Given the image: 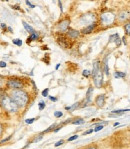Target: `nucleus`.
Listing matches in <instances>:
<instances>
[{
    "instance_id": "nucleus-16",
    "label": "nucleus",
    "mask_w": 130,
    "mask_h": 149,
    "mask_svg": "<svg viewBox=\"0 0 130 149\" xmlns=\"http://www.w3.org/2000/svg\"><path fill=\"white\" fill-rule=\"evenodd\" d=\"M37 38H38V34H36L35 32H34L33 34H30V36L28 37V39H27V43H30L31 41L36 40Z\"/></svg>"
},
{
    "instance_id": "nucleus-13",
    "label": "nucleus",
    "mask_w": 130,
    "mask_h": 149,
    "mask_svg": "<svg viewBox=\"0 0 130 149\" xmlns=\"http://www.w3.org/2000/svg\"><path fill=\"white\" fill-rule=\"evenodd\" d=\"M109 39H110L109 40L110 42H115L116 44H117V46L120 45V38H119V35H118V34H113V35H111Z\"/></svg>"
},
{
    "instance_id": "nucleus-9",
    "label": "nucleus",
    "mask_w": 130,
    "mask_h": 149,
    "mask_svg": "<svg viewBox=\"0 0 130 149\" xmlns=\"http://www.w3.org/2000/svg\"><path fill=\"white\" fill-rule=\"evenodd\" d=\"M69 24H70V20L69 19H65V20H63V21H61L60 23H59L58 27H59V29H60L61 31H66L68 28H69Z\"/></svg>"
},
{
    "instance_id": "nucleus-28",
    "label": "nucleus",
    "mask_w": 130,
    "mask_h": 149,
    "mask_svg": "<svg viewBox=\"0 0 130 149\" xmlns=\"http://www.w3.org/2000/svg\"><path fill=\"white\" fill-rule=\"evenodd\" d=\"M6 93H5V91L3 90V89H0V99H1L2 97H3L4 95H5Z\"/></svg>"
},
{
    "instance_id": "nucleus-31",
    "label": "nucleus",
    "mask_w": 130,
    "mask_h": 149,
    "mask_svg": "<svg viewBox=\"0 0 130 149\" xmlns=\"http://www.w3.org/2000/svg\"><path fill=\"white\" fill-rule=\"evenodd\" d=\"M102 128H103V126H102V125H99V126H97V127L95 128V129L93 130V131H99V130H101Z\"/></svg>"
},
{
    "instance_id": "nucleus-15",
    "label": "nucleus",
    "mask_w": 130,
    "mask_h": 149,
    "mask_svg": "<svg viewBox=\"0 0 130 149\" xmlns=\"http://www.w3.org/2000/svg\"><path fill=\"white\" fill-rule=\"evenodd\" d=\"M22 23H23V26H24V28H25V30H26L28 33H30V34H33L34 32H35V30L32 28V27L30 26L29 24H27L25 21H22Z\"/></svg>"
},
{
    "instance_id": "nucleus-24",
    "label": "nucleus",
    "mask_w": 130,
    "mask_h": 149,
    "mask_svg": "<svg viewBox=\"0 0 130 149\" xmlns=\"http://www.w3.org/2000/svg\"><path fill=\"white\" fill-rule=\"evenodd\" d=\"M4 132V125L2 124L1 122H0V137L2 136V134H3Z\"/></svg>"
},
{
    "instance_id": "nucleus-3",
    "label": "nucleus",
    "mask_w": 130,
    "mask_h": 149,
    "mask_svg": "<svg viewBox=\"0 0 130 149\" xmlns=\"http://www.w3.org/2000/svg\"><path fill=\"white\" fill-rule=\"evenodd\" d=\"M93 80H94V84L96 87H100L102 85V79H103V74H102L101 66L98 61H95L93 64Z\"/></svg>"
},
{
    "instance_id": "nucleus-25",
    "label": "nucleus",
    "mask_w": 130,
    "mask_h": 149,
    "mask_svg": "<svg viewBox=\"0 0 130 149\" xmlns=\"http://www.w3.org/2000/svg\"><path fill=\"white\" fill-rule=\"evenodd\" d=\"M48 92H49V89H48V88H46L45 90H43V91H42V95H43V96H48Z\"/></svg>"
},
{
    "instance_id": "nucleus-20",
    "label": "nucleus",
    "mask_w": 130,
    "mask_h": 149,
    "mask_svg": "<svg viewBox=\"0 0 130 149\" xmlns=\"http://www.w3.org/2000/svg\"><path fill=\"white\" fill-rule=\"evenodd\" d=\"M81 149H99V147H98L97 145H87V146H85V147H83V148H81Z\"/></svg>"
},
{
    "instance_id": "nucleus-7",
    "label": "nucleus",
    "mask_w": 130,
    "mask_h": 149,
    "mask_svg": "<svg viewBox=\"0 0 130 149\" xmlns=\"http://www.w3.org/2000/svg\"><path fill=\"white\" fill-rule=\"evenodd\" d=\"M95 105L98 107V108H102L105 104V95L101 94V95H98L96 98H95Z\"/></svg>"
},
{
    "instance_id": "nucleus-38",
    "label": "nucleus",
    "mask_w": 130,
    "mask_h": 149,
    "mask_svg": "<svg viewBox=\"0 0 130 149\" xmlns=\"http://www.w3.org/2000/svg\"><path fill=\"white\" fill-rule=\"evenodd\" d=\"M50 99H51L52 101H56V98H54V97H50Z\"/></svg>"
},
{
    "instance_id": "nucleus-19",
    "label": "nucleus",
    "mask_w": 130,
    "mask_h": 149,
    "mask_svg": "<svg viewBox=\"0 0 130 149\" xmlns=\"http://www.w3.org/2000/svg\"><path fill=\"white\" fill-rule=\"evenodd\" d=\"M79 104H80V103L77 102V103H75L74 105H72V106H67V107H66V109H67V110H75L77 107L79 106Z\"/></svg>"
},
{
    "instance_id": "nucleus-22",
    "label": "nucleus",
    "mask_w": 130,
    "mask_h": 149,
    "mask_svg": "<svg viewBox=\"0 0 130 149\" xmlns=\"http://www.w3.org/2000/svg\"><path fill=\"white\" fill-rule=\"evenodd\" d=\"M13 43H14V44H16L17 46H21V45H22V41L20 39H14V40H13Z\"/></svg>"
},
{
    "instance_id": "nucleus-21",
    "label": "nucleus",
    "mask_w": 130,
    "mask_h": 149,
    "mask_svg": "<svg viewBox=\"0 0 130 149\" xmlns=\"http://www.w3.org/2000/svg\"><path fill=\"white\" fill-rule=\"evenodd\" d=\"M125 32H126L127 35H129V33H130V24L129 23L125 24Z\"/></svg>"
},
{
    "instance_id": "nucleus-12",
    "label": "nucleus",
    "mask_w": 130,
    "mask_h": 149,
    "mask_svg": "<svg viewBox=\"0 0 130 149\" xmlns=\"http://www.w3.org/2000/svg\"><path fill=\"white\" fill-rule=\"evenodd\" d=\"M117 18L120 21H125V20L128 18V12H126V11H121V12L118 13Z\"/></svg>"
},
{
    "instance_id": "nucleus-5",
    "label": "nucleus",
    "mask_w": 130,
    "mask_h": 149,
    "mask_svg": "<svg viewBox=\"0 0 130 149\" xmlns=\"http://www.w3.org/2000/svg\"><path fill=\"white\" fill-rule=\"evenodd\" d=\"M116 16L113 12L111 11H106V12L102 13L100 16V21H101L102 25L104 26H109V25L113 24V22L115 21Z\"/></svg>"
},
{
    "instance_id": "nucleus-23",
    "label": "nucleus",
    "mask_w": 130,
    "mask_h": 149,
    "mask_svg": "<svg viewBox=\"0 0 130 149\" xmlns=\"http://www.w3.org/2000/svg\"><path fill=\"white\" fill-rule=\"evenodd\" d=\"M63 115V113L62 112H60V111H56L55 113H54V116H55L56 118H59V117H61V116Z\"/></svg>"
},
{
    "instance_id": "nucleus-6",
    "label": "nucleus",
    "mask_w": 130,
    "mask_h": 149,
    "mask_svg": "<svg viewBox=\"0 0 130 149\" xmlns=\"http://www.w3.org/2000/svg\"><path fill=\"white\" fill-rule=\"evenodd\" d=\"M6 87L8 89H11V90H16V89H23V82L20 79L17 78H11L8 79L7 82L5 83Z\"/></svg>"
},
{
    "instance_id": "nucleus-39",
    "label": "nucleus",
    "mask_w": 130,
    "mask_h": 149,
    "mask_svg": "<svg viewBox=\"0 0 130 149\" xmlns=\"http://www.w3.org/2000/svg\"><path fill=\"white\" fill-rule=\"evenodd\" d=\"M59 66H60V64H57V65H56V69H58Z\"/></svg>"
},
{
    "instance_id": "nucleus-30",
    "label": "nucleus",
    "mask_w": 130,
    "mask_h": 149,
    "mask_svg": "<svg viewBox=\"0 0 130 149\" xmlns=\"http://www.w3.org/2000/svg\"><path fill=\"white\" fill-rule=\"evenodd\" d=\"M6 66H7L6 62H4V61H0V67H6Z\"/></svg>"
},
{
    "instance_id": "nucleus-11",
    "label": "nucleus",
    "mask_w": 130,
    "mask_h": 149,
    "mask_svg": "<svg viewBox=\"0 0 130 149\" xmlns=\"http://www.w3.org/2000/svg\"><path fill=\"white\" fill-rule=\"evenodd\" d=\"M92 94H93V87L92 86H89V88H88V90H87V93H86V97H85V102L86 103L91 102Z\"/></svg>"
},
{
    "instance_id": "nucleus-27",
    "label": "nucleus",
    "mask_w": 130,
    "mask_h": 149,
    "mask_svg": "<svg viewBox=\"0 0 130 149\" xmlns=\"http://www.w3.org/2000/svg\"><path fill=\"white\" fill-rule=\"evenodd\" d=\"M104 71H105V73L107 75L109 74V70H108V66H107V63L104 64Z\"/></svg>"
},
{
    "instance_id": "nucleus-18",
    "label": "nucleus",
    "mask_w": 130,
    "mask_h": 149,
    "mask_svg": "<svg viewBox=\"0 0 130 149\" xmlns=\"http://www.w3.org/2000/svg\"><path fill=\"white\" fill-rule=\"evenodd\" d=\"M114 76H115L116 78H119V77H125L126 76V74H125L124 72H119V71H117V72H115Z\"/></svg>"
},
{
    "instance_id": "nucleus-10",
    "label": "nucleus",
    "mask_w": 130,
    "mask_h": 149,
    "mask_svg": "<svg viewBox=\"0 0 130 149\" xmlns=\"http://www.w3.org/2000/svg\"><path fill=\"white\" fill-rule=\"evenodd\" d=\"M96 27V24H91V25H89V26H86V27H84L83 29L81 30V32L83 34H89V33H91L93 30H94V28Z\"/></svg>"
},
{
    "instance_id": "nucleus-1",
    "label": "nucleus",
    "mask_w": 130,
    "mask_h": 149,
    "mask_svg": "<svg viewBox=\"0 0 130 149\" xmlns=\"http://www.w3.org/2000/svg\"><path fill=\"white\" fill-rule=\"evenodd\" d=\"M10 98L15 102L18 108H23L29 102V95L24 89H16L11 90Z\"/></svg>"
},
{
    "instance_id": "nucleus-34",
    "label": "nucleus",
    "mask_w": 130,
    "mask_h": 149,
    "mask_svg": "<svg viewBox=\"0 0 130 149\" xmlns=\"http://www.w3.org/2000/svg\"><path fill=\"white\" fill-rule=\"evenodd\" d=\"M11 137H12V136H11V135H10V136H8V137H7V138H5V139H3V140H2L1 142H0V143H1V144H2V143H4V142H6V141H8V140H9V139H10V138H11Z\"/></svg>"
},
{
    "instance_id": "nucleus-33",
    "label": "nucleus",
    "mask_w": 130,
    "mask_h": 149,
    "mask_svg": "<svg viewBox=\"0 0 130 149\" xmlns=\"http://www.w3.org/2000/svg\"><path fill=\"white\" fill-rule=\"evenodd\" d=\"M88 75H89V71H88V70H84V71H83V76H86V77H87Z\"/></svg>"
},
{
    "instance_id": "nucleus-14",
    "label": "nucleus",
    "mask_w": 130,
    "mask_h": 149,
    "mask_svg": "<svg viewBox=\"0 0 130 149\" xmlns=\"http://www.w3.org/2000/svg\"><path fill=\"white\" fill-rule=\"evenodd\" d=\"M129 109H122V110H113L112 112H111V114L109 116H115V115H119V114H123L125 113V112H128Z\"/></svg>"
},
{
    "instance_id": "nucleus-35",
    "label": "nucleus",
    "mask_w": 130,
    "mask_h": 149,
    "mask_svg": "<svg viewBox=\"0 0 130 149\" xmlns=\"http://www.w3.org/2000/svg\"><path fill=\"white\" fill-rule=\"evenodd\" d=\"M34 121V118H31V119H27L26 120V123H28V124H31Z\"/></svg>"
},
{
    "instance_id": "nucleus-29",
    "label": "nucleus",
    "mask_w": 130,
    "mask_h": 149,
    "mask_svg": "<svg viewBox=\"0 0 130 149\" xmlns=\"http://www.w3.org/2000/svg\"><path fill=\"white\" fill-rule=\"evenodd\" d=\"M44 107H45V103L44 102H40L39 103V109L43 110V109H44Z\"/></svg>"
},
{
    "instance_id": "nucleus-8",
    "label": "nucleus",
    "mask_w": 130,
    "mask_h": 149,
    "mask_svg": "<svg viewBox=\"0 0 130 149\" xmlns=\"http://www.w3.org/2000/svg\"><path fill=\"white\" fill-rule=\"evenodd\" d=\"M66 31H67L68 37L72 38V39H76V38H78L79 35H80V32L78 30H75V29H72V28H68Z\"/></svg>"
},
{
    "instance_id": "nucleus-17",
    "label": "nucleus",
    "mask_w": 130,
    "mask_h": 149,
    "mask_svg": "<svg viewBox=\"0 0 130 149\" xmlns=\"http://www.w3.org/2000/svg\"><path fill=\"white\" fill-rule=\"evenodd\" d=\"M4 86H5V78L0 75V89H2Z\"/></svg>"
},
{
    "instance_id": "nucleus-4",
    "label": "nucleus",
    "mask_w": 130,
    "mask_h": 149,
    "mask_svg": "<svg viewBox=\"0 0 130 149\" xmlns=\"http://www.w3.org/2000/svg\"><path fill=\"white\" fill-rule=\"evenodd\" d=\"M95 21H96V15L92 12L85 13L79 18V23L81 25H85V27L89 26L91 24H94Z\"/></svg>"
},
{
    "instance_id": "nucleus-26",
    "label": "nucleus",
    "mask_w": 130,
    "mask_h": 149,
    "mask_svg": "<svg viewBox=\"0 0 130 149\" xmlns=\"http://www.w3.org/2000/svg\"><path fill=\"white\" fill-rule=\"evenodd\" d=\"M77 138H78V135H73L72 137H69V138H68V141H73Z\"/></svg>"
},
{
    "instance_id": "nucleus-32",
    "label": "nucleus",
    "mask_w": 130,
    "mask_h": 149,
    "mask_svg": "<svg viewBox=\"0 0 130 149\" xmlns=\"http://www.w3.org/2000/svg\"><path fill=\"white\" fill-rule=\"evenodd\" d=\"M63 142H64V141H63V140H60V141H58V142H57V143L55 144V146H56V147H58V146L62 145V144H63Z\"/></svg>"
},
{
    "instance_id": "nucleus-2",
    "label": "nucleus",
    "mask_w": 130,
    "mask_h": 149,
    "mask_svg": "<svg viewBox=\"0 0 130 149\" xmlns=\"http://www.w3.org/2000/svg\"><path fill=\"white\" fill-rule=\"evenodd\" d=\"M0 108H2L4 111L8 112V113H17L18 110H19L15 102L7 94H5L0 99Z\"/></svg>"
},
{
    "instance_id": "nucleus-36",
    "label": "nucleus",
    "mask_w": 130,
    "mask_h": 149,
    "mask_svg": "<svg viewBox=\"0 0 130 149\" xmlns=\"http://www.w3.org/2000/svg\"><path fill=\"white\" fill-rule=\"evenodd\" d=\"M26 4H27V5H29V6H30L31 8H34V7H35V6H34L33 4H31V3H30V2H29V1H26Z\"/></svg>"
},
{
    "instance_id": "nucleus-37",
    "label": "nucleus",
    "mask_w": 130,
    "mask_h": 149,
    "mask_svg": "<svg viewBox=\"0 0 130 149\" xmlns=\"http://www.w3.org/2000/svg\"><path fill=\"white\" fill-rule=\"evenodd\" d=\"M91 132H93V129H91V130H88V131L84 132V135H85V134H89V133H91Z\"/></svg>"
}]
</instances>
